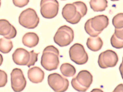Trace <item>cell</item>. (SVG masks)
I'll list each match as a JSON object with an SVG mask.
<instances>
[{
  "label": "cell",
  "mask_w": 123,
  "mask_h": 92,
  "mask_svg": "<svg viewBox=\"0 0 123 92\" xmlns=\"http://www.w3.org/2000/svg\"><path fill=\"white\" fill-rule=\"evenodd\" d=\"M123 28H115V32L111 37L110 41L112 46L117 49L123 47Z\"/></svg>",
  "instance_id": "cell-16"
},
{
  "label": "cell",
  "mask_w": 123,
  "mask_h": 92,
  "mask_svg": "<svg viewBox=\"0 0 123 92\" xmlns=\"http://www.w3.org/2000/svg\"><path fill=\"white\" fill-rule=\"evenodd\" d=\"M69 54L71 60L78 65L84 64L88 60L87 54L83 46L79 43H75L71 47Z\"/></svg>",
  "instance_id": "cell-8"
},
{
  "label": "cell",
  "mask_w": 123,
  "mask_h": 92,
  "mask_svg": "<svg viewBox=\"0 0 123 92\" xmlns=\"http://www.w3.org/2000/svg\"><path fill=\"white\" fill-rule=\"evenodd\" d=\"M17 32L15 27L5 19H0V35L8 39L14 38Z\"/></svg>",
  "instance_id": "cell-13"
},
{
  "label": "cell",
  "mask_w": 123,
  "mask_h": 92,
  "mask_svg": "<svg viewBox=\"0 0 123 92\" xmlns=\"http://www.w3.org/2000/svg\"><path fill=\"white\" fill-rule=\"evenodd\" d=\"M20 24L29 29H33L37 27L39 22V18L34 9L28 8L22 11L18 18Z\"/></svg>",
  "instance_id": "cell-7"
},
{
  "label": "cell",
  "mask_w": 123,
  "mask_h": 92,
  "mask_svg": "<svg viewBox=\"0 0 123 92\" xmlns=\"http://www.w3.org/2000/svg\"><path fill=\"white\" fill-rule=\"evenodd\" d=\"M123 14L118 13L112 19V23L115 28L120 29L123 27Z\"/></svg>",
  "instance_id": "cell-21"
},
{
  "label": "cell",
  "mask_w": 123,
  "mask_h": 92,
  "mask_svg": "<svg viewBox=\"0 0 123 92\" xmlns=\"http://www.w3.org/2000/svg\"><path fill=\"white\" fill-rule=\"evenodd\" d=\"M40 53H36L34 50L29 52L23 48L17 49L12 54V58L14 63L19 65H26L29 68L34 66L38 60Z\"/></svg>",
  "instance_id": "cell-4"
},
{
  "label": "cell",
  "mask_w": 123,
  "mask_h": 92,
  "mask_svg": "<svg viewBox=\"0 0 123 92\" xmlns=\"http://www.w3.org/2000/svg\"><path fill=\"white\" fill-rule=\"evenodd\" d=\"M3 61V58L2 55L0 54V66L2 64Z\"/></svg>",
  "instance_id": "cell-25"
},
{
  "label": "cell",
  "mask_w": 123,
  "mask_h": 92,
  "mask_svg": "<svg viewBox=\"0 0 123 92\" xmlns=\"http://www.w3.org/2000/svg\"><path fill=\"white\" fill-rule=\"evenodd\" d=\"M89 4L91 8L94 12L103 11L108 6L107 0H90Z\"/></svg>",
  "instance_id": "cell-18"
},
{
  "label": "cell",
  "mask_w": 123,
  "mask_h": 92,
  "mask_svg": "<svg viewBox=\"0 0 123 92\" xmlns=\"http://www.w3.org/2000/svg\"><path fill=\"white\" fill-rule=\"evenodd\" d=\"M0 1H1V0H0Z\"/></svg>",
  "instance_id": "cell-29"
},
{
  "label": "cell",
  "mask_w": 123,
  "mask_h": 92,
  "mask_svg": "<svg viewBox=\"0 0 123 92\" xmlns=\"http://www.w3.org/2000/svg\"><path fill=\"white\" fill-rule=\"evenodd\" d=\"M47 80L50 87L55 92H64L68 88V80L58 73L50 74L48 76Z\"/></svg>",
  "instance_id": "cell-9"
},
{
  "label": "cell",
  "mask_w": 123,
  "mask_h": 92,
  "mask_svg": "<svg viewBox=\"0 0 123 92\" xmlns=\"http://www.w3.org/2000/svg\"><path fill=\"white\" fill-rule=\"evenodd\" d=\"M7 81V76L4 71L0 69V87L5 86Z\"/></svg>",
  "instance_id": "cell-22"
},
{
  "label": "cell",
  "mask_w": 123,
  "mask_h": 92,
  "mask_svg": "<svg viewBox=\"0 0 123 92\" xmlns=\"http://www.w3.org/2000/svg\"><path fill=\"white\" fill-rule=\"evenodd\" d=\"M60 70L62 75L66 77H71L74 75L76 70L74 67L70 64L65 63L62 64Z\"/></svg>",
  "instance_id": "cell-19"
},
{
  "label": "cell",
  "mask_w": 123,
  "mask_h": 92,
  "mask_svg": "<svg viewBox=\"0 0 123 92\" xmlns=\"http://www.w3.org/2000/svg\"><path fill=\"white\" fill-rule=\"evenodd\" d=\"M93 81V76L86 70L80 71L73 78L71 83L73 88L79 92H85L90 87Z\"/></svg>",
  "instance_id": "cell-5"
},
{
  "label": "cell",
  "mask_w": 123,
  "mask_h": 92,
  "mask_svg": "<svg viewBox=\"0 0 123 92\" xmlns=\"http://www.w3.org/2000/svg\"><path fill=\"white\" fill-rule=\"evenodd\" d=\"M87 11V6L85 3L77 1L66 4L62 9V15L67 22L75 24L86 14Z\"/></svg>",
  "instance_id": "cell-1"
},
{
  "label": "cell",
  "mask_w": 123,
  "mask_h": 92,
  "mask_svg": "<svg viewBox=\"0 0 123 92\" xmlns=\"http://www.w3.org/2000/svg\"><path fill=\"white\" fill-rule=\"evenodd\" d=\"M13 47L12 41L4 37L0 39V51L4 53L9 52Z\"/></svg>",
  "instance_id": "cell-20"
},
{
  "label": "cell",
  "mask_w": 123,
  "mask_h": 92,
  "mask_svg": "<svg viewBox=\"0 0 123 92\" xmlns=\"http://www.w3.org/2000/svg\"><path fill=\"white\" fill-rule=\"evenodd\" d=\"M1 1H0V7L1 6Z\"/></svg>",
  "instance_id": "cell-27"
},
{
  "label": "cell",
  "mask_w": 123,
  "mask_h": 92,
  "mask_svg": "<svg viewBox=\"0 0 123 92\" xmlns=\"http://www.w3.org/2000/svg\"><path fill=\"white\" fill-rule=\"evenodd\" d=\"M11 87L15 92L23 90L25 87L26 81L22 70L20 69H13L11 73Z\"/></svg>",
  "instance_id": "cell-12"
},
{
  "label": "cell",
  "mask_w": 123,
  "mask_h": 92,
  "mask_svg": "<svg viewBox=\"0 0 123 92\" xmlns=\"http://www.w3.org/2000/svg\"><path fill=\"white\" fill-rule=\"evenodd\" d=\"M27 74L30 80L33 83L41 82L44 78V72L40 68L37 66L30 68L28 71Z\"/></svg>",
  "instance_id": "cell-14"
},
{
  "label": "cell",
  "mask_w": 123,
  "mask_h": 92,
  "mask_svg": "<svg viewBox=\"0 0 123 92\" xmlns=\"http://www.w3.org/2000/svg\"><path fill=\"white\" fill-rule=\"evenodd\" d=\"M118 60V57L115 52L107 50L100 54L98 62L99 67L104 69L115 66Z\"/></svg>",
  "instance_id": "cell-11"
},
{
  "label": "cell",
  "mask_w": 123,
  "mask_h": 92,
  "mask_svg": "<svg viewBox=\"0 0 123 92\" xmlns=\"http://www.w3.org/2000/svg\"><path fill=\"white\" fill-rule=\"evenodd\" d=\"M111 1H117L119 0H111Z\"/></svg>",
  "instance_id": "cell-26"
},
{
  "label": "cell",
  "mask_w": 123,
  "mask_h": 92,
  "mask_svg": "<svg viewBox=\"0 0 123 92\" xmlns=\"http://www.w3.org/2000/svg\"><path fill=\"white\" fill-rule=\"evenodd\" d=\"M109 24L108 17L104 15H100L87 20L85 24L84 29L88 34L95 37L100 34Z\"/></svg>",
  "instance_id": "cell-3"
},
{
  "label": "cell",
  "mask_w": 123,
  "mask_h": 92,
  "mask_svg": "<svg viewBox=\"0 0 123 92\" xmlns=\"http://www.w3.org/2000/svg\"><path fill=\"white\" fill-rule=\"evenodd\" d=\"M123 84H120L117 86L113 92H119V90H121H121L123 91Z\"/></svg>",
  "instance_id": "cell-24"
},
{
  "label": "cell",
  "mask_w": 123,
  "mask_h": 92,
  "mask_svg": "<svg viewBox=\"0 0 123 92\" xmlns=\"http://www.w3.org/2000/svg\"><path fill=\"white\" fill-rule=\"evenodd\" d=\"M103 45V42L100 37L97 36L90 37L87 39L86 45L91 50L97 52L100 50Z\"/></svg>",
  "instance_id": "cell-17"
},
{
  "label": "cell",
  "mask_w": 123,
  "mask_h": 92,
  "mask_svg": "<svg viewBox=\"0 0 123 92\" xmlns=\"http://www.w3.org/2000/svg\"></svg>",
  "instance_id": "cell-28"
},
{
  "label": "cell",
  "mask_w": 123,
  "mask_h": 92,
  "mask_svg": "<svg viewBox=\"0 0 123 92\" xmlns=\"http://www.w3.org/2000/svg\"><path fill=\"white\" fill-rule=\"evenodd\" d=\"M74 32L72 29L66 25L60 27L53 38L55 42L61 47L69 45L73 41Z\"/></svg>",
  "instance_id": "cell-6"
},
{
  "label": "cell",
  "mask_w": 123,
  "mask_h": 92,
  "mask_svg": "<svg viewBox=\"0 0 123 92\" xmlns=\"http://www.w3.org/2000/svg\"><path fill=\"white\" fill-rule=\"evenodd\" d=\"M58 50L53 45L45 47L43 50L41 63L46 70L51 71L56 69L59 64Z\"/></svg>",
  "instance_id": "cell-2"
},
{
  "label": "cell",
  "mask_w": 123,
  "mask_h": 92,
  "mask_svg": "<svg viewBox=\"0 0 123 92\" xmlns=\"http://www.w3.org/2000/svg\"><path fill=\"white\" fill-rule=\"evenodd\" d=\"M39 37L37 35L33 32L25 33L22 38V42L25 46L31 48L37 46L38 43Z\"/></svg>",
  "instance_id": "cell-15"
},
{
  "label": "cell",
  "mask_w": 123,
  "mask_h": 92,
  "mask_svg": "<svg viewBox=\"0 0 123 92\" xmlns=\"http://www.w3.org/2000/svg\"><path fill=\"white\" fill-rule=\"evenodd\" d=\"M13 3L16 6L22 8L27 5L29 0H12Z\"/></svg>",
  "instance_id": "cell-23"
},
{
  "label": "cell",
  "mask_w": 123,
  "mask_h": 92,
  "mask_svg": "<svg viewBox=\"0 0 123 92\" xmlns=\"http://www.w3.org/2000/svg\"><path fill=\"white\" fill-rule=\"evenodd\" d=\"M40 6L41 14L45 18H52L58 14L59 4L57 0H41Z\"/></svg>",
  "instance_id": "cell-10"
}]
</instances>
